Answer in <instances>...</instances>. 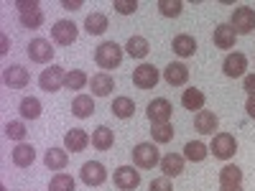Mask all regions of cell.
<instances>
[{
  "label": "cell",
  "mask_w": 255,
  "mask_h": 191,
  "mask_svg": "<svg viewBox=\"0 0 255 191\" xmlns=\"http://www.w3.org/2000/svg\"><path fill=\"white\" fill-rule=\"evenodd\" d=\"M28 59L36 64H49L54 59V49H51V41L46 38H33L28 44Z\"/></svg>",
  "instance_id": "cell-11"
},
{
  "label": "cell",
  "mask_w": 255,
  "mask_h": 191,
  "mask_svg": "<svg viewBox=\"0 0 255 191\" xmlns=\"http://www.w3.org/2000/svg\"><path fill=\"white\" fill-rule=\"evenodd\" d=\"M181 8H184L181 0H158V10H161V15H166V18L181 15Z\"/></svg>",
  "instance_id": "cell-37"
},
{
  "label": "cell",
  "mask_w": 255,
  "mask_h": 191,
  "mask_svg": "<svg viewBox=\"0 0 255 191\" xmlns=\"http://www.w3.org/2000/svg\"><path fill=\"white\" fill-rule=\"evenodd\" d=\"M151 138H153V143H171V140H174V125H171V122L153 125Z\"/></svg>",
  "instance_id": "cell-34"
},
{
  "label": "cell",
  "mask_w": 255,
  "mask_h": 191,
  "mask_svg": "<svg viewBox=\"0 0 255 191\" xmlns=\"http://www.w3.org/2000/svg\"><path fill=\"white\" fill-rule=\"evenodd\" d=\"M84 28H87L90 36H102L105 31H108V15H102V13H90L87 20H84Z\"/></svg>",
  "instance_id": "cell-26"
},
{
  "label": "cell",
  "mask_w": 255,
  "mask_h": 191,
  "mask_svg": "<svg viewBox=\"0 0 255 191\" xmlns=\"http://www.w3.org/2000/svg\"><path fill=\"white\" fill-rule=\"evenodd\" d=\"M51 38L59 46H69V44L77 41V26L72 23V20H56L54 28H51Z\"/></svg>",
  "instance_id": "cell-10"
},
{
  "label": "cell",
  "mask_w": 255,
  "mask_h": 191,
  "mask_svg": "<svg viewBox=\"0 0 255 191\" xmlns=\"http://www.w3.org/2000/svg\"><path fill=\"white\" fill-rule=\"evenodd\" d=\"M209 153H215V158L220 161H230L232 156L238 153V140L232 133H217L215 140L209 145Z\"/></svg>",
  "instance_id": "cell-3"
},
{
  "label": "cell",
  "mask_w": 255,
  "mask_h": 191,
  "mask_svg": "<svg viewBox=\"0 0 255 191\" xmlns=\"http://www.w3.org/2000/svg\"><path fill=\"white\" fill-rule=\"evenodd\" d=\"M230 26L235 28V33H240V36L253 33V31H255V10H253V8H248V5L235 8V13H232V20H230Z\"/></svg>",
  "instance_id": "cell-5"
},
{
  "label": "cell",
  "mask_w": 255,
  "mask_h": 191,
  "mask_svg": "<svg viewBox=\"0 0 255 191\" xmlns=\"http://www.w3.org/2000/svg\"><path fill=\"white\" fill-rule=\"evenodd\" d=\"M105 179H108V171L100 161H87L82 166V181L87 186H102Z\"/></svg>",
  "instance_id": "cell-12"
},
{
  "label": "cell",
  "mask_w": 255,
  "mask_h": 191,
  "mask_svg": "<svg viewBox=\"0 0 255 191\" xmlns=\"http://www.w3.org/2000/svg\"><path fill=\"white\" fill-rule=\"evenodd\" d=\"M161 171H163L166 179L179 176V174L184 171V156H179V153H166V156L161 158Z\"/></svg>",
  "instance_id": "cell-23"
},
{
  "label": "cell",
  "mask_w": 255,
  "mask_h": 191,
  "mask_svg": "<svg viewBox=\"0 0 255 191\" xmlns=\"http://www.w3.org/2000/svg\"><path fill=\"white\" fill-rule=\"evenodd\" d=\"M0 46H3V49H0V54H5V51H8V36L0 38Z\"/></svg>",
  "instance_id": "cell-43"
},
{
  "label": "cell",
  "mask_w": 255,
  "mask_h": 191,
  "mask_svg": "<svg viewBox=\"0 0 255 191\" xmlns=\"http://www.w3.org/2000/svg\"><path fill=\"white\" fill-rule=\"evenodd\" d=\"M61 8H67V10H79V8H82V0H64Z\"/></svg>",
  "instance_id": "cell-41"
},
{
  "label": "cell",
  "mask_w": 255,
  "mask_h": 191,
  "mask_svg": "<svg viewBox=\"0 0 255 191\" xmlns=\"http://www.w3.org/2000/svg\"><path fill=\"white\" fill-rule=\"evenodd\" d=\"M235 38H238V33L230 23H220L215 28V46L217 49H232L235 46Z\"/></svg>",
  "instance_id": "cell-22"
},
{
  "label": "cell",
  "mask_w": 255,
  "mask_h": 191,
  "mask_svg": "<svg viewBox=\"0 0 255 191\" xmlns=\"http://www.w3.org/2000/svg\"><path fill=\"white\" fill-rule=\"evenodd\" d=\"M44 163H46V168H51V171H64L67 163H69L67 148H49L46 156H44Z\"/></svg>",
  "instance_id": "cell-18"
},
{
  "label": "cell",
  "mask_w": 255,
  "mask_h": 191,
  "mask_svg": "<svg viewBox=\"0 0 255 191\" xmlns=\"http://www.w3.org/2000/svg\"><path fill=\"white\" fill-rule=\"evenodd\" d=\"M181 104H184L186 110H191V112H194V110L199 112V110L204 107V92H199V90H194V87H191V90H184Z\"/></svg>",
  "instance_id": "cell-29"
},
{
  "label": "cell",
  "mask_w": 255,
  "mask_h": 191,
  "mask_svg": "<svg viewBox=\"0 0 255 191\" xmlns=\"http://www.w3.org/2000/svg\"><path fill=\"white\" fill-rule=\"evenodd\" d=\"M133 84L138 90H153L158 84V69L153 67V64H140V67H135V72H133Z\"/></svg>",
  "instance_id": "cell-9"
},
{
  "label": "cell",
  "mask_w": 255,
  "mask_h": 191,
  "mask_svg": "<svg viewBox=\"0 0 255 191\" xmlns=\"http://www.w3.org/2000/svg\"><path fill=\"white\" fill-rule=\"evenodd\" d=\"M95 61L100 69H118L123 61V49L115 44V41H105V44L97 46L95 51Z\"/></svg>",
  "instance_id": "cell-1"
},
{
  "label": "cell",
  "mask_w": 255,
  "mask_h": 191,
  "mask_svg": "<svg viewBox=\"0 0 255 191\" xmlns=\"http://www.w3.org/2000/svg\"><path fill=\"white\" fill-rule=\"evenodd\" d=\"M113 8L118 13H123V15H130V13L138 10V3L135 0H113Z\"/></svg>",
  "instance_id": "cell-38"
},
{
  "label": "cell",
  "mask_w": 255,
  "mask_h": 191,
  "mask_svg": "<svg viewBox=\"0 0 255 191\" xmlns=\"http://www.w3.org/2000/svg\"><path fill=\"white\" fill-rule=\"evenodd\" d=\"M33 161H36L33 145H28V143H18V145L13 148V163H15L18 168H28Z\"/></svg>",
  "instance_id": "cell-24"
},
{
  "label": "cell",
  "mask_w": 255,
  "mask_h": 191,
  "mask_svg": "<svg viewBox=\"0 0 255 191\" xmlns=\"http://www.w3.org/2000/svg\"><path fill=\"white\" fill-rule=\"evenodd\" d=\"M245 110H248V115L255 120V95H253V97H248V102H245Z\"/></svg>",
  "instance_id": "cell-42"
},
{
  "label": "cell",
  "mask_w": 255,
  "mask_h": 191,
  "mask_svg": "<svg viewBox=\"0 0 255 191\" xmlns=\"http://www.w3.org/2000/svg\"><path fill=\"white\" fill-rule=\"evenodd\" d=\"M171 49H174V54H179L181 59H189V56H194V51H197V41H194V36H189V33H179V36L174 38Z\"/></svg>",
  "instance_id": "cell-21"
},
{
  "label": "cell",
  "mask_w": 255,
  "mask_h": 191,
  "mask_svg": "<svg viewBox=\"0 0 255 191\" xmlns=\"http://www.w3.org/2000/svg\"><path fill=\"white\" fill-rule=\"evenodd\" d=\"M245 92L250 97L255 95V74H245Z\"/></svg>",
  "instance_id": "cell-40"
},
{
  "label": "cell",
  "mask_w": 255,
  "mask_h": 191,
  "mask_svg": "<svg viewBox=\"0 0 255 191\" xmlns=\"http://www.w3.org/2000/svg\"><path fill=\"white\" fill-rule=\"evenodd\" d=\"M207 156H209V148H207L204 143H199V140H191V143L184 145V158H186V161L199 163V161H204Z\"/></svg>",
  "instance_id": "cell-30"
},
{
  "label": "cell",
  "mask_w": 255,
  "mask_h": 191,
  "mask_svg": "<svg viewBox=\"0 0 255 191\" xmlns=\"http://www.w3.org/2000/svg\"><path fill=\"white\" fill-rule=\"evenodd\" d=\"M92 112H95V99L90 95H77L72 102V115L79 120H87V117H92Z\"/></svg>",
  "instance_id": "cell-20"
},
{
  "label": "cell",
  "mask_w": 255,
  "mask_h": 191,
  "mask_svg": "<svg viewBox=\"0 0 255 191\" xmlns=\"http://www.w3.org/2000/svg\"><path fill=\"white\" fill-rule=\"evenodd\" d=\"M125 51L130 54L133 59H143V56H148L151 46H148V41L143 36H130V38H128V44H125Z\"/></svg>",
  "instance_id": "cell-28"
},
{
  "label": "cell",
  "mask_w": 255,
  "mask_h": 191,
  "mask_svg": "<svg viewBox=\"0 0 255 191\" xmlns=\"http://www.w3.org/2000/svg\"><path fill=\"white\" fill-rule=\"evenodd\" d=\"M110 110H113V115H115V117L128 120V117H133V112H135V104H133V99H130V97H115Z\"/></svg>",
  "instance_id": "cell-27"
},
{
  "label": "cell",
  "mask_w": 255,
  "mask_h": 191,
  "mask_svg": "<svg viewBox=\"0 0 255 191\" xmlns=\"http://www.w3.org/2000/svg\"><path fill=\"white\" fill-rule=\"evenodd\" d=\"M163 79H166V84H171V87H184V84L189 82V69H186V64L171 61V64H168V67L163 69Z\"/></svg>",
  "instance_id": "cell-16"
},
{
  "label": "cell",
  "mask_w": 255,
  "mask_h": 191,
  "mask_svg": "<svg viewBox=\"0 0 255 191\" xmlns=\"http://www.w3.org/2000/svg\"><path fill=\"white\" fill-rule=\"evenodd\" d=\"M64 77H67V72H64L61 67H54V64H51L49 69L41 72L38 84H41V90H44V92L51 95V92H59V90L64 87Z\"/></svg>",
  "instance_id": "cell-8"
},
{
  "label": "cell",
  "mask_w": 255,
  "mask_h": 191,
  "mask_svg": "<svg viewBox=\"0 0 255 191\" xmlns=\"http://www.w3.org/2000/svg\"><path fill=\"white\" fill-rule=\"evenodd\" d=\"M15 8L20 10V26L23 28H41V23H44V13H41V5L36 3V0H18Z\"/></svg>",
  "instance_id": "cell-2"
},
{
  "label": "cell",
  "mask_w": 255,
  "mask_h": 191,
  "mask_svg": "<svg viewBox=\"0 0 255 191\" xmlns=\"http://www.w3.org/2000/svg\"><path fill=\"white\" fill-rule=\"evenodd\" d=\"M28 69H23L20 64H13V67H5L3 72V82H5V87L10 90H23L26 84H28Z\"/></svg>",
  "instance_id": "cell-14"
},
{
  "label": "cell",
  "mask_w": 255,
  "mask_h": 191,
  "mask_svg": "<svg viewBox=\"0 0 255 191\" xmlns=\"http://www.w3.org/2000/svg\"><path fill=\"white\" fill-rule=\"evenodd\" d=\"M26 125L20 122V120H10V122H5V135L10 138V140H18V143H23L26 140Z\"/></svg>",
  "instance_id": "cell-36"
},
{
  "label": "cell",
  "mask_w": 255,
  "mask_h": 191,
  "mask_svg": "<svg viewBox=\"0 0 255 191\" xmlns=\"http://www.w3.org/2000/svg\"><path fill=\"white\" fill-rule=\"evenodd\" d=\"M245 69H248V56H245V54H240V51L227 54V59L222 61V72H225L230 79L243 77V74H245Z\"/></svg>",
  "instance_id": "cell-13"
},
{
  "label": "cell",
  "mask_w": 255,
  "mask_h": 191,
  "mask_svg": "<svg viewBox=\"0 0 255 191\" xmlns=\"http://www.w3.org/2000/svg\"><path fill=\"white\" fill-rule=\"evenodd\" d=\"M220 186H243V171L238 166H225L220 171Z\"/></svg>",
  "instance_id": "cell-32"
},
{
  "label": "cell",
  "mask_w": 255,
  "mask_h": 191,
  "mask_svg": "<svg viewBox=\"0 0 255 191\" xmlns=\"http://www.w3.org/2000/svg\"><path fill=\"white\" fill-rule=\"evenodd\" d=\"M133 163L138 168H153L156 163H161V153L156 143H138L133 148Z\"/></svg>",
  "instance_id": "cell-4"
},
{
  "label": "cell",
  "mask_w": 255,
  "mask_h": 191,
  "mask_svg": "<svg viewBox=\"0 0 255 191\" xmlns=\"http://www.w3.org/2000/svg\"><path fill=\"white\" fill-rule=\"evenodd\" d=\"M145 115H148V120H151V125H163V122H171L174 104L168 102V99H163V97H158V99H153L151 104H148Z\"/></svg>",
  "instance_id": "cell-6"
},
{
  "label": "cell",
  "mask_w": 255,
  "mask_h": 191,
  "mask_svg": "<svg viewBox=\"0 0 255 191\" xmlns=\"http://www.w3.org/2000/svg\"><path fill=\"white\" fill-rule=\"evenodd\" d=\"M90 84H92V95H95V97H108V95L115 90V82H113V77H110L108 72L95 74V77L90 79Z\"/></svg>",
  "instance_id": "cell-19"
},
{
  "label": "cell",
  "mask_w": 255,
  "mask_h": 191,
  "mask_svg": "<svg viewBox=\"0 0 255 191\" xmlns=\"http://www.w3.org/2000/svg\"><path fill=\"white\" fill-rule=\"evenodd\" d=\"M151 191H171V179H166V176L153 179L151 181Z\"/></svg>",
  "instance_id": "cell-39"
},
{
  "label": "cell",
  "mask_w": 255,
  "mask_h": 191,
  "mask_svg": "<svg viewBox=\"0 0 255 191\" xmlns=\"http://www.w3.org/2000/svg\"><path fill=\"white\" fill-rule=\"evenodd\" d=\"M113 181L120 191H135L140 186V171H135L133 166H120V168H115Z\"/></svg>",
  "instance_id": "cell-7"
},
{
  "label": "cell",
  "mask_w": 255,
  "mask_h": 191,
  "mask_svg": "<svg viewBox=\"0 0 255 191\" xmlns=\"http://www.w3.org/2000/svg\"><path fill=\"white\" fill-rule=\"evenodd\" d=\"M217 125H220L217 115L209 112V110H199L194 115V127H197V133H202V135H215Z\"/></svg>",
  "instance_id": "cell-17"
},
{
  "label": "cell",
  "mask_w": 255,
  "mask_h": 191,
  "mask_svg": "<svg viewBox=\"0 0 255 191\" xmlns=\"http://www.w3.org/2000/svg\"><path fill=\"white\" fill-rule=\"evenodd\" d=\"M90 143H92V138L87 135V130H82V127H72V130L64 135V148L72 153H82Z\"/></svg>",
  "instance_id": "cell-15"
},
{
  "label": "cell",
  "mask_w": 255,
  "mask_h": 191,
  "mask_svg": "<svg viewBox=\"0 0 255 191\" xmlns=\"http://www.w3.org/2000/svg\"><path fill=\"white\" fill-rule=\"evenodd\" d=\"M49 191H74V179L69 174H56L49 184Z\"/></svg>",
  "instance_id": "cell-35"
},
{
  "label": "cell",
  "mask_w": 255,
  "mask_h": 191,
  "mask_svg": "<svg viewBox=\"0 0 255 191\" xmlns=\"http://www.w3.org/2000/svg\"><path fill=\"white\" fill-rule=\"evenodd\" d=\"M90 82V77L79 72V69H72L67 72V77H64V90H84V84Z\"/></svg>",
  "instance_id": "cell-33"
},
{
  "label": "cell",
  "mask_w": 255,
  "mask_h": 191,
  "mask_svg": "<svg viewBox=\"0 0 255 191\" xmlns=\"http://www.w3.org/2000/svg\"><path fill=\"white\" fill-rule=\"evenodd\" d=\"M220 191H243V186H220Z\"/></svg>",
  "instance_id": "cell-44"
},
{
  "label": "cell",
  "mask_w": 255,
  "mask_h": 191,
  "mask_svg": "<svg viewBox=\"0 0 255 191\" xmlns=\"http://www.w3.org/2000/svg\"><path fill=\"white\" fill-rule=\"evenodd\" d=\"M18 110H20V117L23 120H36L41 115V102H38V97H23Z\"/></svg>",
  "instance_id": "cell-31"
},
{
  "label": "cell",
  "mask_w": 255,
  "mask_h": 191,
  "mask_svg": "<svg viewBox=\"0 0 255 191\" xmlns=\"http://www.w3.org/2000/svg\"><path fill=\"white\" fill-rule=\"evenodd\" d=\"M113 143H115V133L110 130V127L100 125L97 130L92 133V145L97 148V151H110V148H113Z\"/></svg>",
  "instance_id": "cell-25"
}]
</instances>
